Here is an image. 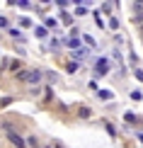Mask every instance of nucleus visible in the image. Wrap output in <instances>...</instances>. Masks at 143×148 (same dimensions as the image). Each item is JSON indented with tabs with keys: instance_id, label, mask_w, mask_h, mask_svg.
Here are the masks:
<instances>
[{
	"instance_id": "7",
	"label": "nucleus",
	"mask_w": 143,
	"mask_h": 148,
	"mask_svg": "<svg viewBox=\"0 0 143 148\" xmlns=\"http://www.w3.org/2000/svg\"><path fill=\"white\" fill-rule=\"evenodd\" d=\"M78 114L83 116V119H88V116H90V109H88V107H80V109H78Z\"/></svg>"
},
{
	"instance_id": "9",
	"label": "nucleus",
	"mask_w": 143,
	"mask_h": 148,
	"mask_svg": "<svg viewBox=\"0 0 143 148\" xmlns=\"http://www.w3.org/2000/svg\"><path fill=\"white\" fill-rule=\"evenodd\" d=\"M80 44V41H78V36H73V39H68V46H73V49H75Z\"/></svg>"
},
{
	"instance_id": "11",
	"label": "nucleus",
	"mask_w": 143,
	"mask_h": 148,
	"mask_svg": "<svg viewBox=\"0 0 143 148\" xmlns=\"http://www.w3.org/2000/svg\"><path fill=\"white\" fill-rule=\"evenodd\" d=\"M136 78H138V80H143V71H141V68L136 71Z\"/></svg>"
},
{
	"instance_id": "4",
	"label": "nucleus",
	"mask_w": 143,
	"mask_h": 148,
	"mask_svg": "<svg viewBox=\"0 0 143 148\" xmlns=\"http://www.w3.org/2000/svg\"><path fill=\"white\" fill-rule=\"evenodd\" d=\"M131 22H133V24H143V12H133Z\"/></svg>"
},
{
	"instance_id": "5",
	"label": "nucleus",
	"mask_w": 143,
	"mask_h": 148,
	"mask_svg": "<svg viewBox=\"0 0 143 148\" xmlns=\"http://www.w3.org/2000/svg\"><path fill=\"white\" fill-rule=\"evenodd\" d=\"M99 97H102V100H112V97H114V95H112L109 90H99Z\"/></svg>"
},
{
	"instance_id": "2",
	"label": "nucleus",
	"mask_w": 143,
	"mask_h": 148,
	"mask_svg": "<svg viewBox=\"0 0 143 148\" xmlns=\"http://www.w3.org/2000/svg\"><path fill=\"white\" fill-rule=\"evenodd\" d=\"M8 138L12 141V143H15L17 148H24V146H27V143H24V138L20 136V134H15V131H12V129H10V134H8Z\"/></svg>"
},
{
	"instance_id": "10",
	"label": "nucleus",
	"mask_w": 143,
	"mask_h": 148,
	"mask_svg": "<svg viewBox=\"0 0 143 148\" xmlns=\"http://www.w3.org/2000/svg\"><path fill=\"white\" fill-rule=\"evenodd\" d=\"M36 36H46V29L44 27H36Z\"/></svg>"
},
{
	"instance_id": "12",
	"label": "nucleus",
	"mask_w": 143,
	"mask_h": 148,
	"mask_svg": "<svg viewBox=\"0 0 143 148\" xmlns=\"http://www.w3.org/2000/svg\"><path fill=\"white\" fill-rule=\"evenodd\" d=\"M0 27H8V20L5 17H0Z\"/></svg>"
},
{
	"instance_id": "3",
	"label": "nucleus",
	"mask_w": 143,
	"mask_h": 148,
	"mask_svg": "<svg viewBox=\"0 0 143 148\" xmlns=\"http://www.w3.org/2000/svg\"><path fill=\"white\" fill-rule=\"evenodd\" d=\"M107 71H109V63H107L104 58H99V61H97V73H99V75H104Z\"/></svg>"
},
{
	"instance_id": "8",
	"label": "nucleus",
	"mask_w": 143,
	"mask_h": 148,
	"mask_svg": "<svg viewBox=\"0 0 143 148\" xmlns=\"http://www.w3.org/2000/svg\"><path fill=\"white\" fill-rule=\"evenodd\" d=\"M10 36H15V39H22V32H20V29H10Z\"/></svg>"
},
{
	"instance_id": "1",
	"label": "nucleus",
	"mask_w": 143,
	"mask_h": 148,
	"mask_svg": "<svg viewBox=\"0 0 143 148\" xmlns=\"http://www.w3.org/2000/svg\"><path fill=\"white\" fill-rule=\"evenodd\" d=\"M20 80H27V83H34V85H39L41 83V73L39 71H20V75H17Z\"/></svg>"
},
{
	"instance_id": "6",
	"label": "nucleus",
	"mask_w": 143,
	"mask_h": 148,
	"mask_svg": "<svg viewBox=\"0 0 143 148\" xmlns=\"http://www.w3.org/2000/svg\"><path fill=\"white\" fill-rule=\"evenodd\" d=\"M131 12H143V3H131Z\"/></svg>"
}]
</instances>
